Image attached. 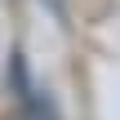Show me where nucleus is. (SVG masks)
Segmentation results:
<instances>
[{
	"label": "nucleus",
	"instance_id": "nucleus-2",
	"mask_svg": "<svg viewBox=\"0 0 120 120\" xmlns=\"http://www.w3.org/2000/svg\"><path fill=\"white\" fill-rule=\"evenodd\" d=\"M40 4H49L53 13H62V0H40Z\"/></svg>",
	"mask_w": 120,
	"mask_h": 120
},
{
	"label": "nucleus",
	"instance_id": "nucleus-1",
	"mask_svg": "<svg viewBox=\"0 0 120 120\" xmlns=\"http://www.w3.org/2000/svg\"><path fill=\"white\" fill-rule=\"evenodd\" d=\"M9 120H53V111H49V102H31L27 98V107L18 116H9Z\"/></svg>",
	"mask_w": 120,
	"mask_h": 120
}]
</instances>
